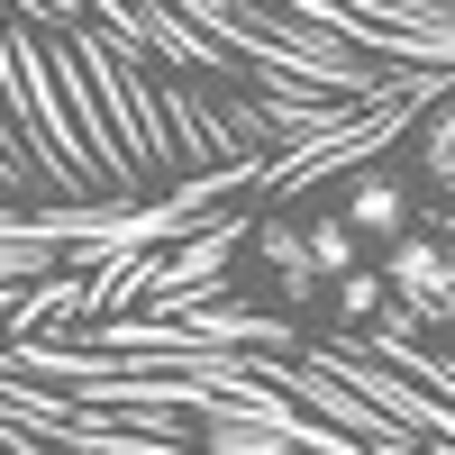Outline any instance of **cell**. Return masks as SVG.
Instances as JSON below:
<instances>
[{
    "mask_svg": "<svg viewBox=\"0 0 455 455\" xmlns=\"http://www.w3.org/2000/svg\"><path fill=\"white\" fill-rule=\"evenodd\" d=\"M419 164H428V182H446V192H455V100L419 128Z\"/></svg>",
    "mask_w": 455,
    "mask_h": 455,
    "instance_id": "obj_3",
    "label": "cell"
},
{
    "mask_svg": "<svg viewBox=\"0 0 455 455\" xmlns=\"http://www.w3.org/2000/svg\"><path fill=\"white\" fill-rule=\"evenodd\" d=\"M264 255L283 264V283H291V291H310V283H319V255H310V237H291V228H274V237H264Z\"/></svg>",
    "mask_w": 455,
    "mask_h": 455,
    "instance_id": "obj_4",
    "label": "cell"
},
{
    "mask_svg": "<svg viewBox=\"0 0 455 455\" xmlns=\"http://www.w3.org/2000/svg\"><path fill=\"white\" fill-rule=\"evenodd\" d=\"M310 255H319V274H355V228L319 219V228H310Z\"/></svg>",
    "mask_w": 455,
    "mask_h": 455,
    "instance_id": "obj_5",
    "label": "cell"
},
{
    "mask_svg": "<svg viewBox=\"0 0 455 455\" xmlns=\"http://www.w3.org/2000/svg\"><path fill=\"white\" fill-rule=\"evenodd\" d=\"M392 283H373V274H347V283H337V310H347V319H373V300H383Z\"/></svg>",
    "mask_w": 455,
    "mask_h": 455,
    "instance_id": "obj_6",
    "label": "cell"
},
{
    "mask_svg": "<svg viewBox=\"0 0 455 455\" xmlns=\"http://www.w3.org/2000/svg\"><path fill=\"white\" fill-rule=\"evenodd\" d=\"M347 228H355V237H410V201H401V182H355V192H347Z\"/></svg>",
    "mask_w": 455,
    "mask_h": 455,
    "instance_id": "obj_2",
    "label": "cell"
},
{
    "mask_svg": "<svg viewBox=\"0 0 455 455\" xmlns=\"http://www.w3.org/2000/svg\"><path fill=\"white\" fill-rule=\"evenodd\" d=\"M383 283L401 291V310H419V319H455V246H437V237H401Z\"/></svg>",
    "mask_w": 455,
    "mask_h": 455,
    "instance_id": "obj_1",
    "label": "cell"
}]
</instances>
